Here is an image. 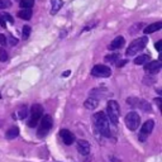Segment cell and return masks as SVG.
<instances>
[{"label":"cell","mask_w":162,"mask_h":162,"mask_svg":"<svg viewBox=\"0 0 162 162\" xmlns=\"http://www.w3.org/2000/svg\"><path fill=\"white\" fill-rule=\"evenodd\" d=\"M93 121H94V124L96 127V129L99 131L100 134H103L105 137H111V133L109 129V119H108L105 113L99 111V113H96V114H94Z\"/></svg>","instance_id":"obj_1"},{"label":"cell","mask_w":162,"mask_h":162,"mask_svg":"<svg viewBox=\"0 0 162 162\" xmlns=\"http://www.w3.org/2000/svg\"><path fill=\"white\" fill-rule=\"evenodd\" d=\"M147 42H148L147 37H141V38L134 39L131 43V46L128 47V50H127L125 55L127 56H134L136 53H138L139 51L143 50V48L146 47V45H147Z\"/></svg>","instance_id":"obj_2"},{"label":"cell","mask_w":162,"mask_h":162,"mask_svg":"<svg viewBox=\"0 0 162 162\" xmlns=\"http://www.w3.org/2000/svg\"><path fill=\"white\" fill-rule=\"evenodd\" d=\"M107 113H108V119L113 124H118V119H119V105L115 100H110L108 101L107 105Z\"/></svg>","instance_id":"obj_3"},{"label":"cell","mask_w":162,"mask_h":162,"mask_svg":"<svg viewBox=\"0 0 162 162\" xmlns=\"http://www.w3.org/2000/svg\"><path fill=\"white\" fill-rule=\"evenodd\" d=\"M42 114H43V108H42V105L34 104L33 107L31 108V119H29V122H28V127L34 128V127L38 124Z\"/></svg>","instance_id":"obj_4"},{"label":"cell","mask_w":162,"mask_h":162,"mask_svg":"<svg viewBox=\"0 0 162 162\" xmlns=\"http://www.w3.org/2000/svg\"><path fill=\"white\" fill-rule=\"evenodd\" d=\"M124 122H125V125L128 127V129H131V131H136V129L138 128V127H139L141 118H139V115L137 114L136 111H131V113H128V114L125 115Z\"/></svg>","instance_id":"obj_5"},{"label":"cell","mask_w":162,"mask_h":162,"mask_svg":"<svg viewBox=\"0 0 162 162\" xmlns=\"http://www.w3.org/2000/svg\"><path fill=\"white\" fill-rule=\"evenodd\" d=\"M52 128V118L51 115H43L41 119V125L38 128V137H43L47 132Z\"/></svg>","instance_id":"obj_6"},{"label":"cell","mask_w":162,"mask_h":162,"mask_svg":"<svg viewBox=\"0 0 162 162\" xmlns=\"http://www.w3.org/2000/svg\"><path fill=\"white\" fill-rule=\"evenodd\" d=\"M91 75L95 77H109L111 75V70L105 65H95L91 70Z\"/></svg>","instance_id":"obj_7"},{"label":"cell","mask_w":162,"mask_h":162,"mask_svg":"<svg viewBox=\"0 0 162 162\" xmlns=\"http://www.w3.org/2000/svg\"><path fill=\"white\" fill-rule=\"evenodd\" d=\"M60 136H61V138H62V141H63V143L67 144V146L72 144V143L75 142V139H76L75 134H74L72 132H70L68 129H62V131L60 132Z\"/></svg>","instance_id":"obj_8"},{"label":"cell","mask_w":162,"mask_h":162,"mask_svg":"<svg viewBox=\"0 0 162 162\" xmlns=\"http://www.w3.org/2000/svg\"><path fill=\"white\" fill-rule=\"evenodd\" d=\"M161 70V62L160 61H151L144 65V71L147 74H157Z\"/></svg>","instance_id":"obj_9"},{"label":"cell","mask_w":162,"mask_h":162,"mask_svg":"<svg viewBox=\"0 0 162 162\" xmlns=\"http://www.w3.org/2000/svg\"><path fill=\"white\" fill-rule=\"evenodd\" d=\"M77 151L82 156H88L90 153V143L85 139H80L77 141Z\"/></svg>","instance_id":"obj_10"},{"label":"cell","mask_w":162,"mask_h":162,"mask_svg":"<svg viewBox=\"0 0 162 162\" xmlns=\"http://www.w3.org/2000/svg\"><path fill=\"white\" fill-rule=\"evenodd\" d=\"M153 128H154V122L153 121H147V122H144V124L142 125V129H141V134H143V137H141V141H144L146 139V137L150 134V133L153 131Z\"/></svg>","instance_id":"obj_11"},{"label":"cell","mask_w":162,"mask_h":162,"mask_svg":"<svg viewBox=\"0 0 162 162\" xmlns=\"http://www.w3.org/2000/svg\"><path fill=\"white\" fill-rule=\"evenodd\" d=\"M124 43H125V39H124V37H122V36H118L117 38H114L111 41V43L109 45V50L110 51H115V50H119V48H122L123 46H124Z\"/></svg>","instance_id":"obj_12"},{"label":"cell","mask_w":162,"mask_h":162,"mask_svg":"<svg viewBox=\"0 0 162 162\" xmlns=\"http://www.w3.org/2000/svg\"><path fill=\"white\" fill-rule=\"evenodd\" d=\"M162 28V23L161 22H157V23H152V24H150V25H147L146 28H144V33L146 34H151V33H154V32H157V31H160Z\"/></svg>","instance_id":"obj_13"},{"label":"cell","mask_w":162,"mask_h":162,"mask_svg":"<svg viewBox=\"0 0 162 162\" xmlns=\"http://www.w3.org/2000/svg\"><path fill=\"white\" fill-rule=\"evenodd\" d=\"M84 105H85V108H86V109H89V110H94V109L98 107V105H99V101H98L96 98L91 96V98H89V99L85 100Z\"/></svg>","instance_id":"obj_14"},{"label":"cell","mask_w":162,"mask_h":162,"mask_svg":"<svg viewBox=\"0 0 162 162\" xmlns=\"http://www.w3.org/2000/svg\"><path fill=\"white\" fill-rule=\"evenodd\" d=\"M63 5L62 0H51V14H56Z\"/></svg>","instance_id":"obj_15"},{"label":"cell","mask_w":162,"mask_h":162,"mask_svg":"<svg viewBox=\"0 0 162 162\" xmlns=\"http://www.w3.org/2000/svg\"><path fill=\"white\" fill-rule=\"evenodd\" d=\"M32 15H33V13L31 9H20L18 12V17L20 19H24V20H29L32 18Z\"/></svg>","instance_id":"obj_16"},{"label":"cell","mask_w":162,"mask_h":162,"mask_svg":"<svg viewBox=\"0 0 162 162\" xmlns=\"http://www.w3.org/2000/svg\"><path fill=\"white\" fill-rule=\"evenodd\" d=\"M19 134V128L18 127H12V128H9L8 131H6V138L8 139H13V138H17Z\"/></svg>","instance_id":"obj_17"},{"label":"cell","mask_w":162,"mask_h":162,"mask_svg":"<svg viewBox=\"0 0 162 162\" xmlns=\"http://www.w3.org/2000/svg\"><path fill=\"white\" fill-rule=\"evenodd\" d=\"M150 61H151V57L148 55H141V56H138V57L134 58L136 65H144V63L150 62Z\"/></svg>","instance_id":"obj_18"},{"label":"cell","mask_w":162,"mask_h":162,"mask_svg":"<svg viewBox=\"0 0 162 162\" xmlns=\"http://www.w3.org/2000/svg\"><path fill=\"white\" fill-rule=\"evenodd\" d=\"M19 4L23 9H32V6L34 5V0H20Z\"/></svg>","instance_id":"obj_19"},{"label":"cell","mask_w":162,"mask_h":162,"mask_svg":"<svg viewBox=\"0 0 162 162\" xmlns=\"http://www.w3.org/2000/svg\"><path fill=\"white\" fill-rule=\"evenodd\" d=\"M138 107H139L141 109L146 110V111H151V105H150L148 101H146V100H139V101H138Z\"/></svg>","instance_id":"obj_20"},{"label":"cell","mask_w":162,"mask_h":162,"mask_svg":"<svg viewBox=\"0 0 162 162\" xmlns=\"http://www.w3.org/2000/svg\"><path fill=\"white\" fill-rule=\"evenodd\" d=\"M118 58H119V55L118 53H111V55L105 56V61H107V62H111V63L117 62Z\"/></svg>","instance_id":"obj_21"},{"label":"cell","mask_w":162,"mask_h":162,"mask_svg":"<svg viewBox=\"0 0 162 162\" xmlns=\"http://www.w3.org/2000/svg\"><path fill=\"white\" fill-rule=\"evenodd\" d=\"M142 23H136L134 25H133V27H131L129 28V34H136L139 29H141V28H142Z\"/></svg>","instance_id":"obj_22"},{"label":"cell","mask_w":162,"mask_h":162,"mask_svg":"<svg viewBox=\"0 0 162 162\" xmlns=\"http://www.w3.org/2000/svg\"><path fill=\"white\" fill-rule=\"evenodd\" d=\"M27 113H28V108L25 107V105H23V107L19 109L18 115H19V118H20V119H24V118L27 117Z\"/></svg>","instance_id":"obj_23"},{"label":"cell","mask_w":162,"mask_h":162,"mask_svg":"<svg viewBox=\"0 0 162 162\" xmlns=\"http://www.w3.org/2000/svg\"><path fill=\"white\" fill-rule=\"evenodd\" d=\"M31 36V27L24 25L23 27V39H28V37Z\"/></svg>","instance_id":"obj_24"},{"label":"cell","mask_w":162,"mask_h":162,"mask_svg":"<svg viewBox=\"0 0 162 162\" xmlns=\"http://www.w3.org/2000/svg\"><path fill=\"white\" fill-rule=\"evenodd\" d=\"M0 61L2 62L8 61V52H6L4 48H0Z\"/></svg>","instance_id":"obj_25"},{"label":"cell","mask_w":162,"mask_h":162,"mask_svg":"<svg viewBox=\"0 0 162 162\" xmlns=\"http://www.w3.org/2000/svg\"><path fill=\"white\" fill-rule=\"evenodd\" d=\"M10 0H0V9H6L10 6Z\"/></svg>","instance_id":"obj_26"},{"label":"cell","mask_w":162,"mask_h":162,"mask_svg":"<svg viewBox=\"0 0 162 162\" xmlns=\"http://www.w3.org/2000/svg\"><path fill=\"white\" fill-rule=\"evenodd\" d=\"M138 99L137 98H128V99H127V103H128L129 105H132V107H137L138 105Z\"/></svg>","instance_id":"obj_27"},{"label":"cell","mask_w":162,"mask_h":162,"mask_svg":"<svg viewBox=\"0 0 162 162\" xmlns=\"http://www.w3.org/2000/svg\"><path fill=\"white\" fill-rule=\"evenodd\" d=\"M3 17H4V19L6 20V22H9L10 24H14V18H13V17L10 15V14H8V13H5V14H4V15H3Z\"/></svg>","instance_id":"obj_28"},{"label":"cell","mask_w":162,"mask_h":162,"mask_svg":"<svg viewBox=\"0 0 162 162\" xmlns=\"http://www.w3.org/2000/svg\"><path fill=\"white\" fill-rule=\"evenodd\" d=\"M0 45L6 46V37L4 36V34H0Z\"/></svg>","instance_id":"obj_29"},{"label":"cell","mask_w":162,"mask_h":162,"mask_svg":"<svg viewBox=\"0 0 162 162\" xmlns=\"http://www.w3.org/2000/svg\"><path fill=\"white\" fill-rule=\"evenodd\" d=\"M9 42H10V45H12V46H15V45L18 43V39H17V38H14L13 36H10V37H9Z\"/></svg>","instance_id":"obj_30"},{"label":"cell","mask_w":162,"mask_h":162,"mask_svg":"<svg viewBox=\"0 0 162 162\" xmlns=\"http://www.w3.org/2000/svg\"><path fill=\"white\" fill-rule=\"evenodd\" d=\"M0 25H2L3 28H6V23H5V19H4V17H3V15L0 17Z\"/></svg>","instance_id":"obj_31"},{"label":"cell","mask_w":162,"mask_h":162,"mask_svg":"<svg viewBox=\"0 0 162 162\" xmlns=\"http://www.w3.org/2000/svg\"><path fill=\"white\" fill-rule=\"evenodd\" d=\"M161 45H162V41H158L157 43H156V50L160 52L161 51Z\"/></svg>","instance_id":"obj_32"},{"label":"cell","mask_w":162,"mask_h":162,"mask_svg":"<svg viewBox=\"0 0 162 162\" xmlns=\"http://www.w3.org/2000/svg\"><path fill=\"white\" fill-rule=\"evenodd\" d=\"M125 63H127V60H123V61H121V62H118V63H117V66H118V67H122V66L125 65Z\"/></svg>","instance_id":"obj_33"},{"label":"cell","mask_w":162,"mask_h":162,"mask_svg":"<svg viewBox=\"0 0 162 162\" xmlns=\"http://www.w3.org/2000/svg\"><path fill=\"white\" fill-rule=\"evenodd\" d=\"M154 103H156L158 107H161V99H160V98H156V99H154Z\"/></svg>","instance_id":"obj_34"},{"label":"cell","mask_w":162,"mask_h":162,"mask_svg":"<svg viewBox=\"0 0 162 162\" xmlns=\"http://www.w3.org/2000/svg\"><path fill=\"white\" fill-rule=\"evenodd\" d=\"M70 74H71V71H66V72H63V76H65V77H66V76H68Z\"/></svg>","instance_id":"obj_35"},{"label":"cell","mask_w":162,"mask_h":162,"mask_svg":"<svg viewBox=\"0 0 162 162\" xmlns=\"http://www.w3.org/2000/svg\"><path fill=\"white\" fill-rule=\"evenodd\" d=\"M111 161H113V162H119V161H118V160H115V158H111Z\"/></svg>","instance_id":"obj_36"},{"label":"cell","mask_w":162,"mask_h":162,"mask_svg":"<svg viewBox=\"0 0 162 162\" xmlns=\"http://www.w3.org/2000/svg\"><path fill=\"white\" fill-rule=\"evenodd\" d=\"M18 2H19V0H18Z\"/></svg>","instance_id":"obj_37"}]
</instances>
